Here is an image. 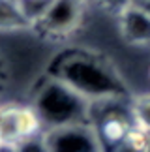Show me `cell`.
Wrapping results in <instances>:
<instances>
[{
	"mask_svg": "<svg viewBox=\"0 0 150 152\" xmlns=\"http://www.w3.org/2000/svg\"><path fill=\"white\" fill-rule=\"evenodd\" d=\"M49 75L62 81L90 103L107 100H130V90L101 56L88 51H68L53 62Z\"/></svg>",
	"mask_w": 150,
	"mask_h": 152,
	"instance_id": "obj_1",
	"label": "cell"
},
{
	"mask_svg": "<svg viewBox=\"0 0 150 152\" xmlns=\"http://www.w3.org/2000/svg\"><path fill=\"white\" fill-rule=\"evenodd\" d=\"M32 107L42 120L43 132L71 124H90L92 103L51 75L38 86Z\"/></svg>",
	"mask_w": 150,
	"mask_h": 152,
	"instance_id": "obj_2",
	"label": "cell"
},
{
	"mask_svg": "<svg viewBox=\"0 0 150 152\" xmlns=\"http://www.w3.org/2000/svg\"><path fill=\"white\" fill-rule=\"evenodd\" d=\"M90 124L100 137L105 152H113L137 128L130 100L96 102L90 107Z\"/></svg>",
	"mask_w": 150,
	"mask_h": 152,
	"instance_id": "obj_3",
	"label": "cell"
},
{
	"mask_svg": "<svg viewBox=\"0 0 150 152\" xmlns=\"http://www.w3.org/2000/svg\"><path fill=\"white\" fill-rule=\"evenodd\" d=\"M43 139L49 152H105L92 124H71L45 130Z\"/></svg>",
	"mask_w": 150,
	"mask_h": 152,
	"instance_id": "obj_4",
	"label": "cell"
},
{
	"mask_svg": "<svg viewBox=\"0 0 150 152\" xmlns=\"http://www.w3.org/2000/svg\"><path fill=\"white\" fill-rule=\"evenodd\" d=\"M83 17V0H55L39 26L51 36H66L73 32Z\"/></svg>",
	"mask_w": 150,
	"mask_h": 152,
	"instance_id": "obj_5",
	"label": "cell"
},
{
	"mask_svg": "<svg viewBox=\"0 0 150 152\" xmlns=\"http://www.w3.org/2000/svg\"><path fill=\"white\" fill-rule=\"evenodd\" d=\"M120 17V32L133 45H150V13L139 4L130 6Z\"/></svg>",
	"mask_w": 150,
	"mask_h": 152,
	"instance_id": "obj_6",
	"label": "cell"
},
{
	"mask_svg": "<svg viewBox=\"0 0 150 152\" xmlns=\"http://www.w3.org/2000/svg\"><path fill=\"white\" fill-rule=\"evenodd\" d=\"M0 139L4 147L13 148L19 145V132H17V105L8 103L0 107Z\"/></svg>",
	"mask_w": 150,
	"mask_h": 152,
	"instance_id": "obj_7",
	"label": "cell"
},
{
	"mask_svg": "<svg viewBox=\"0 0 150 152\" xmlns=\"http://www.w3.org/2000/svg\"><path fill=\"white\" fill-rule=\"evenodd\" d=\"M26 25H39L55 0H15Z\"/></svg>",
	"mask_w": 150,
	"mask_h": 152,
	"instance_id": "obj_8",
	"label": "cell"
},
{
	"mask_svg": "<svg viewBox=\"0 0 150 152\" xmlns=\"http://www.w3.org/2000/svg\"><path fill=\"white\" fill-rule=\"evenodd\" d=\"M26 26L15 0H0V28H17Z\"/></svg>",
	"mask_w": 150,
	"mask_h": 152,
	"instance_id": "obj_9",
	"label": "cell"
},
{
	"mask_svg": "<svg viewBox=\"0 0 150 152\" xmlns=\"http://www.w3.org/2000/svg\"><path fill=\"white\" fill-rule=\"evenodd\" d=\"M148 139H150V133L137 126L126 137V141L120 143L113 152H148Z\"/></svg>",
	"mask_w": 150,
	"mask_h": 152,
	"instance_id": "obj_10",
	"label": "cell"
},
{
	"mask_svg": "<svg viewBox=\"0 0 150 152\" xmlns=\"http://www.w3.org/2000/svg\"><path fill=\"white\" fill-rule=\"evenodd\" d=\"M131 111H133L137 126L150 133V94L135 98L131 102Z\"/></svg>",
	"mask_w": 150,
	"mask_h": 152,
	"instance_id": "obj_11",
	"label": "cell"
},
{
	"mask_svg": "<svg viewBox=\"0 0 150 152\" xmlns=\"http://www.w3.org/2000/svg\"><path fill=\"white\" fill-rule=\"evenodd\" d=\"M13 152H49V150H47V145H45V139L42 133V135L21 141L17 147H13Z\"/></svg>",
	"mask_w": 150,
	"mask_h": 152,
	"instance_id": "obj_12",
	"label": "cell"
},
{
	"mask_svg": "<svg viewBox=\"0 0 150 152\" xmlns=\"http://www.w3.org/2000/svg\"><path fill=\"white\" fill-rule=\"evenodd\" d=\"M98 4L103 6L105 10H109L111 13L120 15L122 11H126L130 6L135 4V0H98Z\"/></svg>",
	"mask_w": 150,
	"mask_h": 152,
	"instance_id": "obj_13",
	"label": "cell"
},
{
	"mask_svg": "<svg viewBox=\"0 0 150 152\" xmlns=\"http://www.w3.org/2000/svg\"><path fill=\"white\" fill-rule=\"evenodd\" d=\"M2 77H4V69H2V60H0V85H2Z\"/></svg>",
	"mask_w": 150,
	"mask_h": 152,
	"instance_id": "obj_14",
	"label": "cell"
},
{
	"mask_svg": "<svg viewBox=\"0 0 150 152\" xmlns=\"http://www.w3.org/2000/svg\"><path fill=\"white\" fill-rule=\"evenodd\" d=\"M139 6H143V8H145L148 13H150V2H146V4H139Z\"/></svg>",
	"mask_w": 150,
	"mask_h": 152,
	"instance_id": "obj_15",
	"label": "cell"
},
{
	"mask_svg": "<svg viewBox=\"0 0 150 152\" xmlns=\"http://www.w3.org/2000/svg\"><path fill=\"white\" fill-rule=\"evenodd\" d=\"M0 152H13V148H9V147H2V148H0Z\"/></svg>",
	"mask_w": 150,
	"mask_h": 152,
	"instance_id": "obj_16",
	"label": "cell"
},
{
	"mask_svg": "<svg viewBox=\"0 0 150 152\" xmlns=\"http://www.w3.org/2000/svg\"><path fill=\"white\" fill-rule=\"evenodd\" d=\"M146 2H150V0H135V4H146Z\"/></svg>",
	"mask_w": 150,
	"mask_h": 152,
	"instance_id": "obj_17",
	"label": "cell"
},
{
	"mask_svg": "<svg viewBox=\"0 0 150 152\" xmlns=\"http://www.w3.org/2000/svg\"><path fill=\"white\" fill-rule=\"evenodd\" d=\"M4 147V143H2V139H0V148H2Z\"/></svg>",
	"mask_w": 150,
	"mask_h": 152,
	"instance_id": "obj_18",
	"label": "cell"
},
{
	"mask_svg": "<svg viewBox=\"0 0 150 152\" xmlns=\"http://www.w3.org/2000/svg\"><path fill=\"white\" fill-rule=\"evenodd\" d=\"M148 152H150V139H148Z\"/></svg>",
	"mask_w": 150,
	"mask_h": 152,
	"instance_id": "obj_19",
	"label": "cell"
}]
</instances>
